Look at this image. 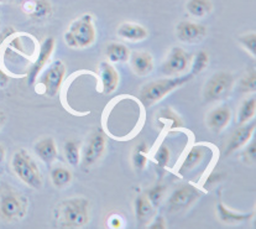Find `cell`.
Returning a JSON list of instances; mask_svg holds the SVG:
<instances>
[{
  "instance_id": "1",
  "label": "cell",
  "mask_w": 256,
  "mask_h": 229,
  "mask_svg": "<svg viewBox=\"0 0 256 229\" xmlns=\"http://www.w3.org/2000/svg\"><path fill=\"white\" fill-rule=\"evenodd\" d=\"M57 222L62 228H82L90 220V204L84 197L64 200L56 210Z\"/></svg>"
},
{
  "instance_id": "17",
  "label": "cell",
  "mask_w": 256,
  "mask_h": 229,
  "mask_svg": "<svg viewBox=\"0 0 256 229\" xmlns=\"http://www.w3.org/2000/svg\"><path fill=\"white\" fill-rule=\"evenodd\" d=\"M216 214H218L219 220L223 222L224 224H240V223H245L252 220V217H254V212H234V210L226 208L222 202H218V204H216Z\"/></svg>"
},
{
  "instance_id": "18",
  "label": "cell",
  "mask_w": 256,
  "mask_h": 229,
  "mask_svg": "<svg viewBox=\"0 0 256 229\" xmlns=\"http://www.w3.org/2000/svg\"><path fill=\"white\" fill-rule=\"evenodd\" d=\"M118 35L128 41H142L148 38V32L145 26L136 24V22H122L118 28Z\"/></svg>"
},
{
  "instance_id": "14",
  "label": "cell",
  "mask_w": 256,
  "mask_h": 229,
  "mask_svg": "<svg viewBox=\"0 0 256 229\" xmlns=\"http://www.w3.org/2000/svg\"><path fill=\"white\" fill-rule=\"evenodd\" d=\"M254 130L255 123H245L240 126V128H238L230 136V139H229L226 149V155H230V154L239 150L240 148L244 146L245 144H248V142L252 139V134H254Z\"/></svg>"
},
{
  "instance_id": "12",
  "label": "cell",
  "mask_w": 256,
  "mask_h": 229,
  "mask_svg": "<svg viewBox=\"0 0 256 229\" xmlns=\"http://www.w3.org/2000/svg\"><path fill=\"white\" fill-rule=\"evenodd\" d=\"M54 45H56L54 38H47L46 40L42 42V46H41L40 52H38V58H36V61L32 64L30 71L28 72V86L35 84L38 74H41V71H42V68L45 67V64L48 62L51 54H54Z\"/></svg>"
},
{
  "instance_id": "40",
  "label": "cell",
  "mask_w": 256,
  "mask_h": 229,
  "mask_svg": "<svg viewBox=\"0 0 256 229\" xmlns=\"http://www.w3.org/2000/svg\"><path fill=\"white\" fill-rule=\"evenodd\" d=\"M5 120H6V116H5V113L4 112L0 109V129H2V126L5 124Z\"/></svg>"
},
{
  "instance_id": "7",
  "label": "cell",
  "mask_w": 256,
  "mask_h": 229,
  "mask_svg": "<svg viewBox=\"0 0 256 229\" xmlns=\"http://www.w3.org/2000/svg\"><path fill=\"white\" fill-rule=\"evenodd\" d=\"M200 197V191L192 184H182L172 192L168 200V210L172 213H180L188 210Z\"/></svg>"
},
{
  "instance_id": "6",
  "label": "cell",
  "mask_w": 256,
  "mask_h": 229,
  "mask_svg": "<svg viewBox=\"0 0 256 229\" xmlns=\"http://www.w3.org/2000/svg\"><path fill=\"white\" fill-rule=\"evenodd\" d=\"M68 31L73 35L78 48H90L94 44L96 36V26L93 16L90 14H84L72 22Z\"/></svg>"
},
{
  "instance_id": "19",
  "label": "cell",
  "mask_w": 256,
  "mask_h": 229,
  "mask_svg": "<svg viewBox=\"0 0 256 229\" xmlns=\"http://www.w3.org/2000/svg\"><path fill=\"white\" fill-rule=\"evenodd\" d=\"M35 154L46 165H51L57 158L56 142L52 138H44L35 144Z\"/></svg>"
},
{
  "instance_id": "32",
  "label": "cell",
  "mask_w": 256,
  "mask_h": 229,
  "mask_svg": "<svg viewBox=\"0 0 256 229\" xmlns=\"http://www.w3.org/2000/svg\"><path fill=\"white\" fill-rule=\"evenodd\" d=\"M164 191H166V187H164V184H155L154 187H151V188L146 192L145 196L148 197V200L150 201V204H152L154 207H158V206L161 204V201H162Z\"/></svg>"
},
{
  "instance_id": "38",
  "label": "cell",
  "mask_w": 256,
  "mask_h": 229,
  "mask_svg": "<svg viewBox=\"0 0 256 229\" xmlns=\"http://www.w3.org/2000/svg\"><path fill=\"white\" fill-rule=\"evenodd\" d=\"M64 42H66L67 45L70 46V48H78L77 42H76L74 38H73V35L70 32V31H67V32L64 34Z\"/></svg>"
},
{
  "instance_id": "4",
  "label": "cell",
  "mask_w": 256,
  "mask_h": 229,
  "mask_svg": "<svg viewBox=\"0 0 256 229\" xmlns=\"http://www.w3.org/2000/svg\"><path fill=\"white\" fill-rule=\"evenodd\" d=\"M28 201L20 192L9 186L0 191V216L6 222L22 220L28 213Z\"/></svg>"
},
{
  "instance_id": "22",
  "label": "cell",
  "mask_w": 256,
  "mask_h": 229,
  "mask_svg": "<svg viewBox=\"0 0 256 229\" xmlns=\"http://www.w3.org/2000/svg\"><path fill=\"white\" fill-rule=\"evenodd\" d=\"M204 155H206L204 148L193 146L192 149L187 152L186 158H184V162H182L181 168H180V171H178L180 175H184V174L192 171L196 166H198L200 162H202Z\"/></svg>"
},
{
  "instance_id": "31",
  "label": "cell",
  "mask_w": 256,
  "mask_h": 229,
  "mask_svg": "<svg viewBox=\"0 0 256 229\" xmlns=\"http://www.w3.org/2000/svg\"><path fill=\"white\" fill-rule=\"evenodd\" d=\"M160 119L168 123L170 129H178L182 126V119L180 118L178 114L174 113L172 109L164 108L162 112H160Z\"/></svg>"
},
{
  "instance_id": "35",
  "label": "cell",
  "mask_w": 256,
  "mask_h": 229,
  "mask_svg": "<svg viewBox=\"0 0 256 229\" xmlns=\"http://www.w3.org/2000/svg\"><path fill=\"white\" fill-rule=\"evenodd\" d=\"M256 158V145L255 142H252V145L248 146V149L244 152V161L246 164H254Z\"/></svg>"
},
{
  "instance_id": "15",
  "label": "cell",
  "mask_w": 256,
  "mask_h": 229,
  "mask_svg": "<svg viewBox=\"0 0 256 229\" xmlns=\"http://www.w3.org/2000/svg\"><path fill=\"white\" fill-rule=\"evenodd\" d=\"M24 12L36 22L45 20L54 12L50 0H28L24 2Z\"/></svg>"
},
{
  "instance_id": "24",
  "label": "cell",
  "mask_w": 256,
  "mask_h": 229,
  "mask_svg": "<svg viewBox=\"0 0 256 229\" xmlns=\"http://www.w3.org/2000/svg\"><path fill=\"white\" fill-rule=\"evenodd\" d=\"M187 12L194 18H204L213 10L212 0H188L186 4Z\"/></svg>"
},
{
  "instance_id": "2",
  "label": "cell",
  "mask_w": 256,
  "mask_h": 229,
  "mask_svg": "<svg viewBox=\"0 0 256 229\" xmlns=\"http://www.w3.org/2000/svg\"><path fill=\"white\" fill-rule=\"evenodd\" d=\"M194 77L193 74H186L181 77L164 78V80H158L154 82L148 83L144 86L140 90V100L145 106H151L161 100H164L167 94L174 92L177 88L182 87L190 82Z\"/></svg>"
},
{
  "instance_id": "30",
  "label": "cell",
  "mask_w": 256,
  "mask_h": 229,
  "mask_svg": "<svg viewBox=\"0 0 256 229\" xmlns=\"http://www.w3.org/2000/svg\"><path fill=\"white\" fill-rule=\"evenodd\" d=\"M170 158H171V152H170L168 146H167L164 142H162V144L158 148V150H156L154 160H155L158 168L162 170V168L168 166Z\"/></svg>"
},
{
  "instance_id": "23",
  "label": "cell",
  "mask_w": 256,
  "mask_h": 229,
  "mask_svg": "<svg viewBox=\"0 0 256 229\" xmlns=\"http://www.w3.org/2000/svg\"><path fill=\"white\" fill-rule=\"evenodd\" d=\"M106 54L110 64H122L130 58L129 48L120 42H112L106 46Z\"/></svg>"
},
{
  "instance_id": "36",
  "label": "cell",
  "mask_w": 256,
  "mask_h": 229,
  "mask_svg": "<svg viewBox=\"0 0 256 229\" xmlns=\"http://www.w3.org/2000/svg\"><path fill=\"white\" fill-rule=\"evenodd\" d=\"M108 226L110 228H122L124 226V220L119 214H112L108 220Z\"/></svg>"
},
{
  "instance_id": "8",
  "label": "cell",
  "mask_w": 256,
  "mask_h": 229,
  "mask_svg": "<svg viewBox=\"0 0 256 229\" xmlns=\"http://www.w3.org/2000/svg\"><path fill=\"white\" fill-rule=\"evenodd\" d=\"M64 74H66V66L62 61H54L44 72V74L38 80V83L44 86L45 93L48 97H54L61 90Z\"/></svg>"
},
{
  "instance_id": "26",
  "label": "cell",
  "mask_w": 256,
  "mask_h": 229,
  "mask_svg": "<svg viewBox=\"0 0 256 229\" xmlns=\"http://www.w3.org/2000/svg\"><path fill=\"white\" fill-rule=\"evenodd\" d=\"M256 113V100L255 97H250L242 102V106L239 108V114H238V122L240 126L245 123H249L255 116Z\"/></svg>"
},
{
  "instance_id": "20",
  "label": "cell",
  "mask_w": 256,
  "mask_h": 229,
  "mask_svg": "<svg viewBox=\"0 0 256 229\" xmlns=\"http://www.w3.org/2000/svg\"><path fill=\"white\" fill-rule=\"evenodd\" d=\"M132 68L138 76H148L154 70V58L148 52H134L132 54Z\"/></svg>"
},
{
  "instance_id": "16",
  "label": "cell",
  "mask_w": 256,
  "mask_h": 229,
  "mask_svg": "<svg viewBox=\"0 0 256 229\" xmlns=\"http://www.w3.org/2000/svg\"><path fill=\"white\" fill-rule=\"evenodd\" d=\"M232 120V110L226 106H216V109L208 114L207 124L210 129L214 132H220L228 126Z\"/></svg>"
},
{
  "instance_id": "21",
  "label": "cell",
  "mask_w": 256,
  "mask_h": 229,
  "mask_svg": "<svg viewBox=\"0 0 256 229\" xmlns=\"http://www.w3.org/2000/svg\"><path fill=\"white\" fill-rule=\"evenodd\" d=\"M135 217H136L138 223H139V227L141 226L148 224L154 216V207L152 204H150V201L148 200V197L145 194H140V196L136 197L135 200Z\"/></svg>"
},
{
  "instance_id": "9",
  "label": "cell",
  "mask_w": 256,
  "mask_h": 229,
  "mask_svg": "<svg viewBox=\"0 0 256 229\" xmlns=\"http://www.w3.org/2000/svg\"><path fill=\"white\" fill-rule=\"evenodd\" d=\"M190 60H192V56L184 51V48H174L170 51L166 61L164 62L162 72L167 76L184 74L190 66Z\"/></svg>"
},
{
  "instance_id": "42",
  "label": "cell",
  "mask_w": 256,
  "mask_h": 229,
  "mask_svg": "<svg viewBox=\"0 0 256 229\" xmlns=\"http://www.w3.org/2000/svg\"><path fill=\"white\" fill-rule=\"evenodd\" d=\"M6 2V0H0V2Z\"/></svg>"
},
{
  "instance_id": "41",
  "label": "cell",
  "mask_w": 256,
  "mask_h": 229,
  "mask_svg": "<svg viewBox=\"0 0 256 229\" xmlns=\"http://www.w3.org/2000/svg\"><path fill=\"white\" fill-rule=\"evenodd\" d=\"M4 158H5V149L2 145H0V164L4 161Z\"/></svg>"
},
{
  "instance_id": "37",
  "label": "cell",
  "mask_w": 256,
  "mask_h": 229,
  "mask_svg": "<svg viewBox=\"0 0 256 229\" xmlns=\"http://www.w3.org/2000/svg\"><path fill=\"white\" fill-rule=\"evenodd\" d=\"M148 228L151 229H164L166 228V224H164V218L162 216H158L155 218V220L152 222V224L148 226Z\"/></svg>"
},
{
  "instance_id": "13",
  "label": "cell",
  "mask_w": 256,
  "mask_h": 229,
  "mask_svg": "<svg viewBox=\"0 0 256 229\" xmlns=\"http://www.w3.org/2000/svg\"><path fill=\"white\" fill-rule=\"evenodd\" d=\"M99 78L104 94H112L119 86V74L110 62L102 61L99 64Z\"/></svg>"
},
{
  "instance_id": "39",
  "label": "cell",
  "mask_w": 256,
  "mask_h": 229,
  "mask_svg": "<svg viewBox=\"0 0 256 229\" xmlns=\"http://www.w3.org/2000/svg\"><path fill=\"white\" fill-rule=\"evenodd\" d=\"M8 82H9V77H8V74L0 68V87H5V86L8 84Z\"/></svg>"
},
{
  "instance_id": "29",
  "label": "cell",
  "mask_w": 256,
  "mask_h": 229,
  "mask_svg": "<svg viewBox=\"0 0 256 229\" xmlns=\"http://www.w3.org/2000/svg\"><path fill=\"white\" fill-rule=\"evenodd\" d=\"M208 62H210V56L206 51H200L197 52V54L194 56L192 62V70H190V74L193 76H197L200 72H203L206 70V67L208 66Z\"/></svg>"
},
{
  "instance_id": "5",
  "label": "cell",
  "mask_w": 256,
  "mask_h": 229,
  "mask_svg": "<svg viewBox=\"0 0 256 229\" xmlns=\"http://www.w3.org/2000/svg\"><path fill=\"white\" fill-rule=\"evenodd\" d=\"M234 87V77L229 72H218L206 83L203 97L207 103L223 100L230 96Z\"/></svg>"
},
{
  "instance_id": "11",
  "label": "cell",
  "mask_w": 256,
  "mask_h": 229,
  "mask_svg": "<svg viewBox=\"0 0 256 229\" xmlns=\"http://www.w3.org/2000/svg\"><path fill=\"white\" fill-rule=\"evenodd\" d=\"M176 35L181 42L197 44L202 41L207 35V28L198 22L184 20L176 26Z\"/></svg>"
},
{
  "instance_id": "10",
  "label": "cell",
  "mask_w": 256,
  "mask_h": 229,
  "mask_svg": "<svg viewBox=\"0 0 256 229\" xmlns=\"http://www.w3.org/2000/svg\"><path fill=\"white\" fill-rule=\"evenodd\" d=\"M106 146V142L103 132L100 130L93 132L90 134V139H88L84 152H83V164H84V166L94 165L104 155Z\"/></svg>"
},
{
  "instance_id": "33",
  "label": "cell",
  "mask_w": 256,
  "mask_h": 229,
  "mask_svg": "<svg viewBox=\"0 0 256 229\" xmlns=\"http://www.w3.org/2000/svg\"><path fill=\"white\" fill-rule=\"evenodd\" d=\"M239 42L242 44V48H245L249 54H252V57L256 54V34L255 32H248L244 34L239 38Z\"/></svg>"
},
{
  "instance_id": "34",
  "label": "cell",
  "mask_w": 256,
  "mask_h": 229,
  "mask_svg": "<svg viewBox=\"0 0 256 229\" xmlns=\"http://www.w3.org/2000/svg\"><path fill=\"white\" fill-rule=\"evenodd\" d=\"M256 88V76L255 71L252 70V72L246 74V76L242 80V83H240V90L244 93H250L255 92Z\"/></svg>"
},
{
  "instance_id": "3",
  "label": "cell",
  "mask_w": 256,
  "mask_h": 229,
  "mask_svg": "<svg viewBox=\"0 0 256 229\" xmlns=\"http://www.w3.org/2000/svg\"><path fill=\"white\" fill-rule=\"evenodd\" d=\"M12 166L15 175L28 187L34 190H40L42 187L44 178L40 168L26 150H19L14 154Z\"/></svg>"
},
{
  "instance_id": "28",
  "label": "cell",
  "mask_w": 256,
  "mask_h": 229,
  "mask_svg": "<svg viewBox=\"0 0 256 229\" xmlns=\"http://www.w3.org/2000/svg\"><path fill=\"white\" fill-rule=\"evenodd\" d=\"M148 146L146 142H140L136 148L134 149L132 152V165H134L135 170L142 171L144 168L148 165Z\"/></svg>"
},
{
  "instance_id": "27",
  "label": "cell",
  "mask_w": 256,
  "mask_h": 229,
  "mask_svg": "<svg viewBox=\"0 0 256 229\" xmlns=\"http://www.w3.org/2000/svg\"><path fill=\"white\" fill-rule=\"evenodd\" d=\"M64 158L70 166H78L80 162V145L77 140H68L64 148Z\"/></svg>"
},
{
  "instance_id": "25",
  "label": "cell",
  "mask_w": 256,
  "mask_h": 229,
  "mask_svg": "<svg viewBox=\"0 0 256 229\" xmlns=\"http://www.w3.org/2000/svg\"><path fill=\"white\" fill-rule=\"evenodd\" d=\"M72 172L64 166H56L51 170V181L57 188H64L72 182Z\"/></svg>"
}]
</instances>
